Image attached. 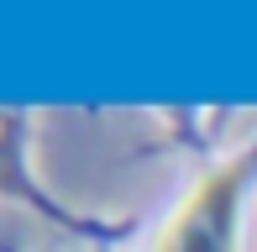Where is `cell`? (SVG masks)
Returning a JSON list of instances; mask_svg holds the SVG:
<instances>
[{"label": "cell", "mask_w": 257, "mask_h": 252, "mask_svg": "<svg viewBox=\"0 0 257 252\" xmlns=\"http://www.w3.org/2000/svg\"><path fill=\"white\" fill-rule=\"evenodd\" d=\"M252 174V158L215 168L210 179L194 184V194L179 205L168 226L158 236V252H236V205H241V184Z\"/></svg>", "instance_id": "cell-1"}]
</instances>
